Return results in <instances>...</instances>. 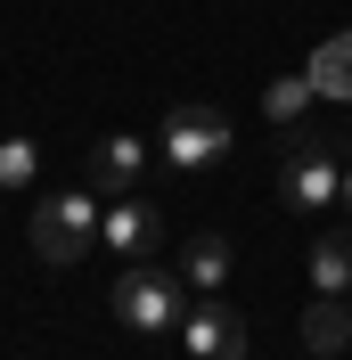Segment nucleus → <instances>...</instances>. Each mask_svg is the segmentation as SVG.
<instances>
[{
    "label": "nucleus",
    "mask_w": 352,
    "mask_h": 360,
    "mask_svg": "<svg viewBox=\"0 0 352 360\" xmlns=\"http://www.w3.org/2000/svg\"><path fill=\"white\" fill-rule=\"evenodd\" d=\"M230 115L221 107H172L164 115V139H156V148H164V156L180 164V172H205V164H221L230 156Z\"/></svg>",
    "instance_id": "obj_3"
},
{
    "label": "nucleus",
    "mask_w": 352,
    "mask_h": 360,
    "mask_svg": "<svg viewBox=\"0 0 352 360\" xmlns=\"http://www.w3.org/2000/svg\"><path fill=\"white\" fill-rule=\"evenodd\" d=\"M33 180V139H8L0 148V188H25Z\"/></svg>",
    "instance_id": "obj_13"
},
{
    "label": "nucleus",
    "mask_w": 352,
    "mask_h": 360,
    "mask_svg": "<svg viewBox=\"0 0 352 360\" xmlns=\"http://www.w3.org/2000/svg\"><path fill=\"white\" fill-rule=\"evenodd\" d=\"M107 303H115V319H123L132 336H172L180 319H189V278H164V270L132 262L107 287Z\"/></svg>",
    "instance_id": "obj_1"
},
{
    "label": "nucleus",
    "mask_w": 352,
    "mask_h": 360,
    "mask_svg": "<svg viewBox=\"0 0 352 360\" xmlns=\"http://www.w3.org/2000/svg\"><path fill=\"white\" fill-rule=\"evenodd\" d=\"M180 278H197V295L221 287V278H230V238H221V229H197V238L180 246Z\"/></svg>",
    "instance_id": "obj_9"
},
{
    "label": "nucleus",
    "mask_w": 352,
    "mask_h": 360,
    "mask_svg": "<svg viewBox=\"0 0 352 360\" xmlns=\"http://www.w3.org/2000/svg\"><path fill=\"white\" fill-rule=\"evenodd\" d=\"M344 344H352V311L336 303V295H320V303L303 311V352L328 360V352H344Z\"/></svg>",
    "instance_id": "obj_11"
},
{
    "label": "nucleus",
    "mask_w": 352,
    "mask_h": 360,
    "mask_svg": "<svg viewBox=\"0 0 352 360\" xmlns=\"http://www.w3.org/2000/svg\"><path fill=\"white\" fill-rule=\"evenodd\" d=\"M180 352L189 360H246V319L230 303H197L180 319Z\"/></svg>",
    "instance_id": "obj_5"
},
{
    "label": "nucleus",
    "mask_w": 352,
    "mask_h": 360,
    "mask_svg": "<svg viewBox=\"0 0 352 360\" xmlns=\"http://www.w3.org/2000/svg\"><path fill=\"white\" fill-rule=\"evenodd\" d=\"M311 98H320V90H311V74H279V82L263 90V115L279 123V131H295V123H311Z\"/></svg>",
    "instance_id": "obj_12"
},
{
    "label": "nucleus",
    "mask_w": 352,
    "mask_h": 360,
    "mask_svg": "<svg viewBox=\"0 0 352 360\" xmlns=\"http://www.w3.org/2000/svg\"><path fill=\"white\" fill-rule=\"evenodd\" d=\"M25 238H33V254H42L49 270H74L90 254V238H99V205L90 197H42L25 213Z\"/></svg>",
    "instance_id": "obj_2"
},
{
    "label": "nucleus",
    "mask_w": 352,
    "mask_h": 360,
    "mask_svg": "<svg viewBox=\"0 0 352 360\" xmlns=\"http://www.w3.org/2000/svg\"><path fill=\"white\" fill-rule=\"evenodd\" d=\"M344 205H352V172H344Z\"/></svg>",
    "instance_id": "obj_14"
},
{
    "label": "nucleus",
    "mask_w": 352,
    "mask_h": 360,
    "mask_svg": "<svg viewBox=\"0 0 352 360\" xmlns=\"http://www.w3.org/2000/svg\"><path fill=\"white\" fill-rule=\"evenodd\" d=\"M311 90H320V98H352V33H328V41L311 49Z\"/></svg>",
    "instance_id": "obj_8"
},
{
    "label": "nucleus",
    "mask_w": 352,
    "mask_h": 360,
    "mask_svg": "<svg viewBox=\"0 0 352 360\" xmlns=\"http://www.w3.org/2000/svg\"><path fill=\"white\" fill-rule=\"evenodd\" d=\"M311 278H320V295L352 287V229H320L311 238Z\"/></svg>",
    "instance_id": "obj_10"
},
{
    "label": "nucleus",
    "mask_w": 352,
    "mask_h": 360,
    "mask_svg": "<svg viewBox=\"0 0 352 360\" xmlns=\"http://www.w3.org/2000/svg\"><path fill=\"white\" fill-rule=\"evenodd\" d=\"M328 197H344V172L328 164V148H295L287 156V205L295 213H328Z\"/></svg>",
    "instance_id": "obj_7"
},
{
    "label": "nucleus",
    "mask_w": 352,
    "mask_h": 360,
    "mask_svg": "<svg viewBox=\"0 0 352 360\" xmlns=\"http://www.w3.org/2000/svg\"><path fill=\"white\" fill-rule=\"evenodd\" d=\"M99 238H107L115 254H132V262H139V254L164 246V205H148L139 188H132V197H115L107 213H99Z\"/></svg>",
    "instance_id": "obj_4"
},
{
    "label": "nucleus",
    "mask_w": 352,
    "mask_h": 360,
    "mask_svg": "<svg viewBox=\"0 0 352 360\" xmlns=\"http://www.w3.org/2000/svg\"><path fill=\"white\" fill-rule=\"evenodd\" d=\"M139 172H148V139L115 131V139H99V148H90V197H132Z\"/></svg>",
    "instance_id": "obj_6"
}]
</instances>
